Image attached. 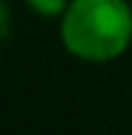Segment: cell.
I'll use <instances>...</instances> for the list:
<instances>
[{
    "label": "cell",
    "instance_id": "1",
    "mask_svg": "<svg viewBox=\"0 0 132 135\" xmlns=\"http://www.w3.org/2000/svg\"><path fill=\"white\" fill-rule=\"evenodd\" d=\"M63 43L86 60H109L132 37V12L124 0H75L63 15Z\"/></svg>",
    "mask_w": 132,
    "mask_h": 135
},
{
    "label": "cell",
    "instance_id": "2",
    "mask_svg": "<svg viewBox=\"0 0 132 135\" xmlns=\"http://www.w3.org/2000/svg\"><path fill=\"white\" fill-rule=\"evenodd\" d=\"M29 6L37 9L40 15H57V12L66 6V0H29Z\"/></svg>",
    "mask_w": 132,
    "mask_h": 135
}]
</instances>
